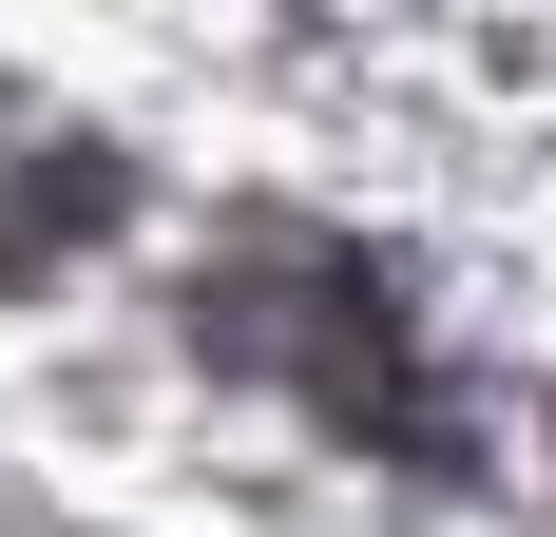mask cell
<instances>
[{
	"label": "cell",
	"mask_w": 556,
	"mask_h": 537,
	"mask_svg": "<svg viewBox=\"0 0 556 537\" xmlns=\"http://www.w3.org/2000/svg\"><path fill=\"white\" fill-rule=\"evenodd\" d=\"M192 346L307 384L345 441L460 480V403L422 384V326H403V268L384 250H345V230H230V250H192Z\"/></svg>",
	"instance_id": "6da1fadb"
},
{
	"label": "cell",
	"mask_w": 556,
	"mask_h": 537,
	"mask_svg": "<svg viewBox=\"0 0 556 537\" xmlns=\"http://www.w3.org/2000/svg\"><path fill=\"white\" fill-rule=\"evenodd\" d=\"M135 212V154H97V135H0V288L58 250H97V230Z\"/></svg>",
	"instance_id": "7a4b0ae2"
}]
</instances>
